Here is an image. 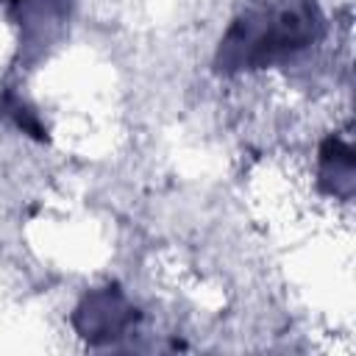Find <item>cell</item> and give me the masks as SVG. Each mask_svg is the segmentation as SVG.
<instances>
[{"label": "cell", "mask_w": 356, "mask_h": 356, "mask_svg": "<svg viewBox=\"0 0 356 356\" xmlns=\"http://www.w3.org/2000/svg\"><path fill=\"white\" fill-rule=\"evenodd\" d=\"M325 33L314 0H264L231 19L217 47L222 72H253L292 61Z\"/></svg>", "instance_id": "6da1fadb"}, {"label": "cell", "mask_w": 356, "mask_h": 356, "mask_svg": "<svg viewBox=\"0 0 356 356\" xmlns=\"http://www.w3.org/2000/svg\"><path fill=\"white\" fill-rule=\"evenodd\" d=\"M134 325H136V309L114 286L95 289L75 309V328L89 342H114L125 337Z\"/></svg>", "instance_id": "7a4b0ae2"}, {"label": "cell", "mask_w": 356, "mask_h": 356, "mask_svg": "<svg viewBox=\"0 0 356 356\" xmlns=\"http://www.w3.org/2000/svg\"><path fill=\"white\" fill-rule=\"evenodd\" d=\"M320 184L337 195L350 197L353 186V150L350 142L342 136H328L320 145Z\"/></svg>", "instance_id": "3957f363"}]
</instances>
